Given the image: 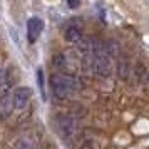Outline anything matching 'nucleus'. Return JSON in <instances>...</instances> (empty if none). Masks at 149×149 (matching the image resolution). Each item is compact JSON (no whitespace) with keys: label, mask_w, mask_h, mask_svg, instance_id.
I'll use <instances>...</instances> for the list:
<instances>
[{"label":"nucleus","mask_w":149,"mask_h":149,"mask_svg":"<svg viewBox=\"0 0 149 149\" xmlns=\"http://www.w3.org/2000/svg\"><path fill=\"white\" fill-rule=\"evenodd\" d=\"M37 81H39V86L44 87V72H42V69H37Z\"/></svg>","instance_id":"9b49d317"},{"label":"nucleus","mask_w":149,"mask_h":149,"mask_svg":"<svg viewBox=\"0 0 149 149\" xmlns=\"http://www.w3.org/2000/svg\"><path fill=\"white\" fill-rule=\"evenodd\" d=\"M148 82H149V74H148Z\"/></svg>","instance_id":"4468645a"},{"label":"nucleus","mask_w":149,"mask_h":149,"mask_svg":"<svg viewBox=\"0 0 149 149\" xmlns=\"http://www.w3.org/2000/svg\"><path fill=\"white\" fill-rule=\"evenodd\" d=\"M42 30H44V22L40 19H37V17L29 19V22H27V40L30 44H34L40 37Z\"/></svg>","instance_id":"39448f33"},{"label":"nucleus","mask_w":149,"mask_h":149,"mask_svg":"<svg viewBox=\"0 0 149 149\" xmlns=\"http://www.w3.org/2000/svg\"><path fill=\"white\" fill-rule=\"evenodd\" d=\"M74 129H75V124L70 116H65V114L57 116V131H59V134L64 139L70 137V136L74 134Z\"/></svg>","instance_id":"20e7f679"},{"label":"nucleus","mask_w":149,"mask_h":149,"mask_svg":"<svg viewBox=\"0 0 149 149\" xmlns=\"http://www.w3.org/2000/svg\"><path fill=\"white\" fill-rule=\"evenodd\" d=\"M15 109V102H14V92H5L0 95V121L8 119Z\"/></svg>","instance_id":"7ed1b4c3"},{"label":"nucleus","mask_w":149,"mask_h":149,"mask_svg":"<svg viewBox=\"0 0 149 149\" xmlns=\"http://www.w3.org/2000/svg\"><path fill=\"white\" fill-rule=\"evenodd\" d=\"M50 87L57 99H65L75 91L77 79L75 75L67 74V72H55L50 75Z\"/></svg>","instance_id":"f257e3e1"},{"label":"nucleus","mask_w":149,"mask_h":149,"mask_svg":"<svg viewBox=\"0 0 149 149\" xmlns=\"http://www.w3.org/2000/svg\"><path fill=\"white\" fill-rule=\"evenodd\" d=\"M30 97H32V89L25 87V86H20L14 91V102H15V109L17 111H24L27 107V104L30 102Z\"/></svg>","instance_id":"f03ea898"},{"label":"nucleus","mask_w":149,"mask_h":149,"mask_svg":"<svg viewBox=\"0 0 149 149\" xmlns=\"http://www.w3.org/2000/svg\"><path fill=\"white\" fill-rule=\"evenodd\" d=\"M131 70H132V67H131L129 61H126V59H121V61L117 62V75L121 77L122 81H127V79H129Z\"/></svg>","instance_id":"0eeeda50"},{"label":"nucleus","mask_w":149,"mask_h":149,"mask_svg":"<svg viewBox=\"0 0 149 149\" xmlns=\"http://www.w3.org/2000/svg\"><path fill=\"white\" fill-rule=\"evenodd\" d=\"M104 50H106V54L112 59L116 55H119V45H117V42L114 40H109V42H104Z\"/></svg>","instance_id":"1a4fd4ad"},{"label":"nucleus","mask_w":149,"mask_h":149,"mask_svg":"<svg viewBox=\"0 0 149 149\" xmlns=\"http://www.w3.org/2000/svg\"><path fill=\"white\" fill-rule=\"evenodd\" d=\"M81 149H99V146H97L95 141H86V142H82Z\"/></svg>","instance_id":"9d476101"},{"label":"nucleus","mask_w":149,"mask_h":149,"mask_svg":"<svg viewBox=\"0 0 149 149\" xmlns=\"http://www.w3.org/2000/svg\"><path fill=\"white\" fill-rule=\"evenodd\" d=\"M3 82H7V72L2 69V65H0V87H2V84Z\"/></svg>","instance_id":"f8f14e48"},{"label":"nucleus","mask_w":149,"mask_h":149,"mask_svg":"<svg viewBox=\"0 0 149 149\" xmlns=\"http://www.w3.org/2000/svg\"><path fill=\"white\" fill-rule=\"evenodd\" d=\"M67 5L70 8H77L81 5V0H67Z\"/></svg>","instance_id":"ddd939ff"},{"label":"nucleus","mask_w":149,"mask_h":149,"mask_svg":"<svg viewBox=\"0 0 149 149\" xmlns=\"http://www.w3.org/2000/svg\"><path fill=\"white\" fill-rule=\"evenodd\" d=\"M14 149H35V144L29 136H24V137H20L19 141L15 142Z\"/></svg>","instance_id":"6e6552de"},{"label":"nucleus","mask_w":149,"mask_h":149,"mask_svg":"<svg viewBox=\"0 0 149 149\" xmlns=\"http://www.w3.org/2000/svg\"><path fill=\"white\" fill-rule=\"evenodd\" d=\"M42 149H49V148H42Z\"/></svg>","instance_id":"2eb2a0df"},{"label":"nucleus","mask_w":149,"mask_h":149,"mask_svg":"<svg viewBox=\"0 0 149 149\" xmlns=\"http://www.w3.org/2000/svg\"><path fill=\"white\" fill-rule=\"evenodd\" d=\"M64 37L70 44H81L82 39H84V34H82V29L79 25H69L64 32Z\"/></svg>","instance_id":"423d86ee"}]
</instances>
